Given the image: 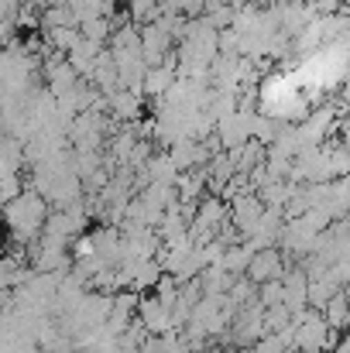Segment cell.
Here are the masks:
<instances>
[{
  "label": "cell",
  "instance_id": "obj_1",
  "mask_svg": "<svg viewBox=\"0 0 350 353\" xmlns=\"http://www.w3.org/2000/svg\"><path fill=\"white\" fill-rule=\"evenodd\" d=\"M7 223L21 240H31L41 230V203L35 196H14L7 206Z\"/></svg>",
  "mask_w": 350,
  "mask_h": 353
}]
</instances>
